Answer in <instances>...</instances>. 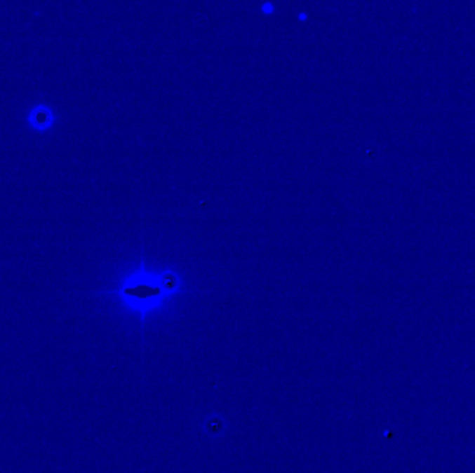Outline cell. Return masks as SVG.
<instances>
[{
	"mask_svg": "<svg viewBox=\"0 0 475 473\" xmlns=\"http://www.w3.org/2000/svg\"><path fill=\"white\" fill-rule=\"evenodd\" d=\"M180 289V277L173 272L156 273L146 270L145 264L134 276L126 282L120 290L124 300L140 314L142 327L145 317L159 308L166 299L177 293Z\"/></svg>",
	"mask_w": 475,
	"mask_h": 473,
	"instance_id": "6da1fadb",
	"label": "cell"
}]
</instances>
